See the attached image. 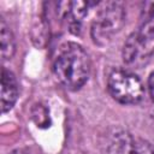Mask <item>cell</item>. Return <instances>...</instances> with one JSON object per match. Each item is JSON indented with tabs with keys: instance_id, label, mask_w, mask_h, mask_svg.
Masks as SVG:
<instances>
[{
	"instance_id": "6da1fadb",
	"label": "cell",
	"mask_w": 154,
	"mask_h": 154,
	"mask_svg": "<svg viewBox=\"0 0 154 154\" xmlns=\"http://www.w3.org/2000/svg\"><path fill=\"white\" fill-rule=\"evenodd\" d=\"M57 79L67 89L77 90L85 84L90 73V59L82 46L66 42L59 47L53 63Z\"/></svg>"
},
{
	"instance_id": "7a4b0ae2",
	"label": "cell",
	"mask_w": 154,
	"mask_h": 154,
	"mask_svg": "<svg viewBox=\"0 0 154 154\" xmlns=\"http://www.w3.org/2000/svg\"><path fill=\"white\" fill-rule=\"evenodd\" d=\"M125 22V10L122 2H101L91 24V37L95 43L107 45L112 37L120 31Z\"/></svg>"
},
{
	"instance_id": "3957f363",
	"label": "cell",
	"mask_w": 154,
	"mask_h": 154,
	"mask_svg": "<svg viewBox=\"0 0 154 154\" xmlns=\"http://www.w3.org/2000/svg\"><path fill=\"white\" fill-rule=\"evenodd\" d=\"M148 5L149 8L146 11L142 24L128 37L124 45L123 59L126 64L147 58L154 52V2Z\"/></svg>"
},
{
	"instance_id": "277c9868",
	"label": "cell",
	"mask_w": 154,
	"mask_h": 154,
	"mask_svg": "<svg viewBox=\"0 0 154 154\" xmlns=\"http://www.w3.org/2000/svg\"><path fill=\"white\" fill-rule=\"evenodd\" d=\"M107 89L111 96L124 105H134L143 97V84L141 79L125 70H114L107 79Z\"/></svg>"
},
{
	"instance_id": "5b68a950",
	"label": "cell",
	"mask_w": 154,
	"mask_h": 154,
	"mask_svg": "<svg viewBox=\"0 0 154 154\" xmlns=\"http://www.w3.org/2000/svg\"><path fill=\"white\" fill-rule=\"evenodd\" d=\"M102 146L105 154H154L149 142L122 129L111 130Z\"/></svg>"
},
{
	"instance_id": "8992f818",
	"label": "cell",
	"mask_w": 154,
	"mask_h": 154,
	"mask_svg": "<svg viewBox=\"0 0 154 154\" xmlns=\"http://www.w3.org/2000/svg\"><path fill=\"white\" fill-rule=\"evenodd\" d=\"M18 97V82L16 76L7 69L1 70V111H10Z\"/></svg>"
},
{
	"instance_id": "52a82bcc",
	"label": "cell",
	"mask_w": 154,
	"mask_h": 154,
	"mask_svg": "<svg viewBox=\"0 0 154 154\" xmlns=\"http://www.w3.org/2000/svg\"><path fill=\"white\" fill-rule=\"evenodd\" d=\"M0 48H1V57L4 60L11 59L16 51L14 37L8 25L4 20V18L0 19Z\"/></svg>"
},
{
	"instance_id": "ba28073f",
	"label": "cell",
	"mask_w": 154,
	"mask_h": 154,
	"mask_svg": "<svg viewBox=\"0 0 154 154\" xmlns=\"http://www.w3.org/2000/svg\"><path fill=\"white\" fill-rule=\"evenodd\" d=\"M148 88H149V94L152 100L154 101V72L150 75L149 79H148Z\"/></svg>"
},
{
	"instance_id": "9c48e42d",
	"label": "cell",
	"mask_w": 154,
	"mask_h": 154,
	"mask_svg": "<svg viewBox=\"0 0 154 154\" xmlns=\"http://www.w3.org/2000/svg\"><path fill=\"white\" fill-rule=\"evenodd\" d=\"M10 154H29V152L28 150H25V149H16V150H13V152H11Z\"/></svg>"
}]
</instances>
